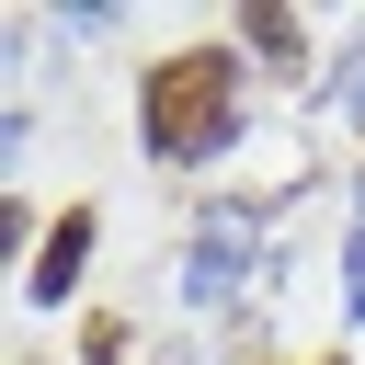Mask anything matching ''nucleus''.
Returning a JSON list of instances; mask_svg holds the SVG:
<instances>
[{
	"label": "nucleus",
	"mask_w": 365,
	"mask_h": 365,
	"mask_svg": "<svg viewBox=\"0 0 365 365\" xmlns=\"http://www.w3.org/2000/svg\"><path fill=\"white\" fill-rule=\"evenodd\" d=\"M262 262V217L251 205H205V228H194V274H182V297H228L240 274Z\"/></svg>",
	"instance_id": "obj_2"
},
{
	"label": "nucleus",
	"mask_w": 365,
	"mask_h": 365,
	"mask_svg": "<svg viewBox=\"0 0 365 365\" xmlns=\"http://www.w3.org/2000/svg\"><path fill=\"white\" fill-rule=\"evenodd\" d=\"M342 103H354V114H365V68H354V80H342Z\"/></svg>",
	"instance_id": "obj_6"
},
{
	"label": "nucleus",
	"mask_w": 365,
	"mask_h": 365,
	"mask_svg": "<svg viewBox=\"0 0 365 365\" xmlns=\"http://www.w3.org/2000/svg\"><path fill=\"white\" fill-rule=\"evenodd\" d=\"M240 34H251V46H262V57H297V34H308V23H297V11H251V23H240Z\"/></svg>",
	"instance_id": "obj_4"
},
{
	"label": "nucleus",
	"mask_w": 365,
	"mask_h": 365,
	"mask_svg": "<svg viewBox=\"0 0 365 365\" xmlns=\"http://www.w3.org/2000/svg\"><path fill=\"white\" fill-rule=\"evenodd\" d=\"M80 262H91V205H80V217H57V240H46V262H34V297H68V285H80Z\"/></svg>",
	"instance_id": "obj_3"
},
{
	"label": "nucleus",
	"mask_w": 365,
	"mask_h": 365,
	"mask_svg": "<svg viewBox=\"0 0 365 365\" xmlns=\"http://www.w3.org/2000/svg\"><path fill=\"white\" fill-rule=\"evenodd\" d=\"M342 308L365 319V228H354V251H342Z\"/></svg>",
	"instance_id": "obj_5"
},
{
	"label": "nucleus",
	"mask_w": 365,
	"mask_h": 365,
	"mask_svg": "<svg viewBox=\"0 0 365 365\" xmlns=\"http://www.w3.org/2000/svg\"><path fill=\"white\" fill-rule=\"evenodd\" d=\"M137 125H148L160 160H217V148L240 137V68H228V57H171V68H148Z\"/></svg>",
	"instance_id": "obj_1"
}]
</instances>
